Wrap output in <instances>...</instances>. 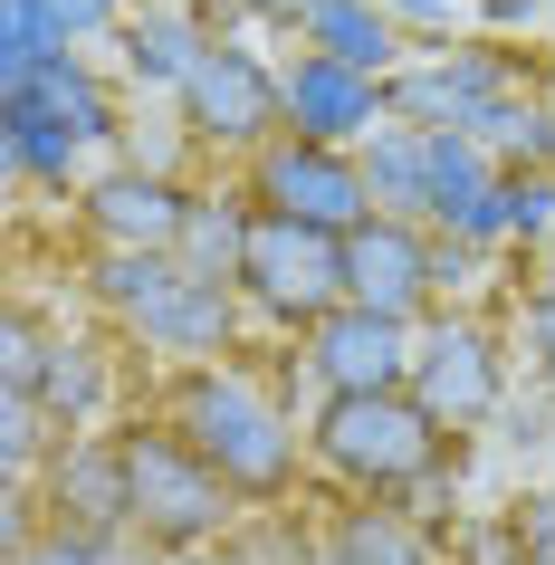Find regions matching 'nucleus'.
<instances>
[{"label": "nucleus", "instance_id": "obj_19", "mask_svg": "<svg viewBox=\"0 0 555 565\" xmlns=\"http://www.w3.org/2000/svg\"><path fill=\"white\" fill-rule=\"evenodd\" d=\"M469 135H479V153L498 173H546L555 163V106H536V96H498Z\"/></svg>", "mask_w": 555, "mask_h": 565}, {"label": "nucleus", "instance_id": "obj_13", "mask_svg": "<svg viewBox=\"0 0 555 565\" xmlns=\"http://www.w3.org/2000/svg\"><path fill=\"white\" fill-rule=\"evenodd\" d=\"M49 499H58V527L67 536L135 527V508H125V450L116 441H58V460H49Z\"/></svg>", "mask_w": 555, "mask_h": 565}, {"label": "nucleus", "instance_id": "obj_9", "mask_svg": "<svg viewBox=\"0 0 555 565\" xmlns=\"http://www.w3.org/2000/svg\"><path fill=\"white\" fill-rule=\"evenodd\" d=\"M307 364H317L325 393H412V327L364 317V307H335V317H317Z\"/></svg>", "mask_w": 555, "mask_h": 565}, {"label": "nucleus", "instance_id": "obj_16", "mask_svg": "<svg viewBox=\"0 0 555 565\" xmlns=\"http://www.w3.org/2000/svg\"><path fill=\"white\" fill-rule=\"evenodd\" d=\"M135 335H145V345H163V355H221V345H231V288H211V278H192V268H182L173 288L135 317Z\"/></svg>", "mask_w": 555, "mask_h": 565}, {"label": "nucleus", "instance_id": "obj_10", "mask_svg": "<svg viewBox=\"0 0 555 565\" xmlns=\"http://www.w3.org/2000/svg\"><path fill=\"white\" fill-rule=\"evenodd\" d=\"M412 403L431 422H479L498 403V355H489V335L469 327V317H440L412 345Z\"/></svg>", "mask_w": 555, "mask_h": 565}, {"label": "nucleus", "instance_id": "obj_18", "mask_svg": "<svg viewBox=\"0 0 555 565\" xmlns=\"http://www.w3.org/2000/svg\"><path fill=\"white\" fill-rule=\"evenodd\" d=\"M20 96H30L39 116H58L67 135H77V145H106V135H116V96L96 87V67L77 58V49H67V58H49V67H39V77H30Z\"/></svg>", "mask_w": 555, "mask_h": 565}, {"label": "nucleus", "instance_id": "obj_24", "mask_svg": "<svg viewBox=\"0 0 555 565\" xmlns=\"http://www.w3.org/2000/svg\"><path fill=\"white\" fill-rule=\"evenodd\" d=\"M173 278H182V259H173V249H106V259H96V298H106V307L125 317V327H135V317H145V307L163 298Z\"/></svg>", "mask_w": 555, "mask_h": 565}, {"label": "nucleus", "instance_id": "obj_3", "mask_svg": "<svg viewBox=\"0 0 555 565\" xmlns=\"http://www.w3.org/2000/svg\"><path fill=\"white\" fill-rule=\"evenodd\" d=\"M317 450L354 489H403V479L431 470L440 450V422L412 403V393H325L317 413Z\"/></svg>", "mask_w": 555, "mask_h": 565}, {"label": "nucleus", "instance_id": "obj_20", "mask_svg": "<svg viewBox=\"0 0 555 565\" xmlns=\"http://www.w3.org/2000/svg\"><path fill=\"white\" fill-rule=\"evenodd\" d=\"M0 145H10V163H20L30 182H67V173H77V153H87L58 116H39L30 96H0Z\"/></svg>", "mask_w": 555, "mask_h": 565}, {"label": "nucleus", "instance_id": "obj_22", "mask_svg": "<svg viewBox=\"0 0 555 565\" xmlns=\"http://www.w3.org/2000/svg\"><path fill=\"white\" fill-rule=\"evenodd\" d=\"M39 403H49V422L58 431H87L96 413H106V364L87 355V345H49V374H39Z\"/></svg>", "mask_w": 555, "mask_h": 565}, {"label": "nucleus", "instance_id": "obj_30", "mask_svg": "<svg viewBox=\"0 0 555 565\" xmlns=\"http://www.w3.org/2000/svg\"><path fill=\"white\" fill-rule=\"evenodd\" d=\"M517 565H555V499L517 508Z\"/></svg>", "mask_w": 555, "mask_h": 565}, {"label": "nucleus", "instance_id": "obj_4", "mask_svg": "<svg viewBox=\"0 0 555 565\" xmlns=\"http://www.w3.org/2000/svg\"><path fill=\"white\" fill-rule=\"evenodd\" d=\"M239 278L278 317H335L345 307V239L307 231L288 211H249V259H239Z\"/></svg>", "mask_w": 555, "mask_h": 565}, {"label": "nucleus", "instance_id": "obj_29", "mask_svg": "<svg viewBox=\"0 0 555 565\" xmlns=\"http://www.w3.org/2000/svg\"><path fill=\"white\" fill-rule=\"evenodd\" d=\"M39 10L58 20V39H67V49H77V39H106V30H125V20H135L125 0H39Z\"/></svg>", "mask_w": 555, "mask_h": 565}, {"label": "nucleus", "instance_id": "obj_34", "mask_svg": "<svg viewBox=\"0 0 555 565\" xmlns=\"http://www.w3.org/2000/svg\"><path fill=\"white\" fill-rule=\"evenodd\" d=\"M489 20H536V0H489Z\"/></svg>", "mask_w": 555, "mask_h": 565}, {"label": "nucleus", "instance_id": "obj_5", "mask_svg": "<svg viewBox=\"0 0 555 565\" xmlns=\"http://www.w3.org/2000/svg\"><path fill=\"white\" fill-rule=\"evenodd\" d=\"M259 202L288 211V221H307V231H335V239H354L374 221L364 163L335 153V145H307V135H278V145L259 153Z\"/></svg>", "mask_w": 555, "mask_h": 565}, {"label": "nucleus", "instance_id": "obj_21", "mask_svg": "<svg viewBox=\"0 0 555 565\" xmlns=\"http://www.w3.org/2000/svg\"><path fill=\"white\" fill-rule=\"evenodd\" d=\"M173 259L192 268V278H211V288H231L239 259H249V211H231V202H192V231H182Z\"/></svg>", "mask_w": 555, "mask_h": 565}, {"label": "nucleus", "instance_id": "obj_6", "mask_svg": "<svg viewBox=\"0 0 555 565\" xmlns=\"http://www.w3.org/2000/svg\"><path fill=\"white\" fill-rule=\"evenodd\" d=\"M182 116H192L202 145L268 153L288 135V96H278V67H259L249 49H211V58L192 67V87H182Z\"/></svg>", "mask_w": 555, "mask_h": 565}, {"label": "nucleus", "instance_id": "obj_31", "mask_svg": "<svg viewBox=\"0 0 555 565\" xmlns=\"http://www.w3.org/2000/svg\"><path fill=\"white\" fill-rule=\"evenodd\" d=\"M10 565H106V546H96V536H39V546H20V556H10Z\"/></svg>", "mask_w": 555, "mask_h": 565}, {"label": "nucleus", "instance_id": "obj_23", "mask_svg": "<svg viewBox=\"0 0 555 565\" xmlns=\"http://www.w3.org/2000/svg\"><path fill=\"white\" fill-rule=\"evenodd\" d=\"M49 58H67L58 20H49L39 0H0V96H20Z\"/></svg>", "mask_w": 555, "mask_h": 565}, {"label": "nucleus", "instance_id": "obj_2", "mask_svg": "<svg viewBox=\"0 0 555 565\" xmlns=\"http://www.w3.org/2000/svg\"><path fill=\"white\" fill-rule=\"evenodd\" d=\"M116 450H125V508H135V527L153 546H202V536L231 527V479L182 431H135Z\"/></svg>", "mask_w": 555, "mask_h": 565}, {"label": "nucleus", "instance_id": "obj_27", "mask_svg": "<svg viewBox=\"0 0 555 565\" xmlns=\"http://www.w3.org/2000/svg\"><path fill=\"white\" fill-rule=\"evenodd\" d=\"M498 211H508V239H546L555 231V173H498Z\"/></svg>", "mask_w": 555, "mask_h": 565}, {"label": "nucleus", "instance_id": "obj_14", "mask_svg": "<svg viewBox=\"0 0 555 565\" xmlns=\"http://www.w3.org/2000/svg\"><path fill=\"white\" fill-rule=\"evenodd\" d=\"M116 39H125V77H135V87H173V96L192 87V67L221 49V39H211L192 10H173V0H145Z\"/></svg>", "mask_w": 555, "mask_h": 565}, {"label": "nucleus", "instance_id": "obj_25", "mask_svg": "<svg viewBox=\"0 0 555 565\" xmlns=\"http://www.w3.org/2000/svg\"><path fill=\"white\" fill-rule=\"evenodd\" d=\"M325 565H431V546H421L393 508H354L345 527H335V556Z\"/></svg>", "mask_w": 555, "mask_h": 565}, {"label": "nucleus", "instance_id": "obj_17", "mask_svg": "<svg viewBox=\"0 0 555 565\" xmlns=\"http://www.w3.org/2000/svg\"><path fill=\"white\" fill-rule=\"evenodd\" d=\"M354 163H364V192L383 221H431V135L421 125H383Z\"/></svg>", "mask_w": 555, "mask_h": 565}, {"label": "nucleus", "instance_id": "obj_11", "mask_svg": "<svg viewBox=\"0 0 555 565\" xmlns=\"http://www.w3.org/2000/svg\"><path fill=\"white\" fill-rule=\"evenodd\" d=\"M383 96H393V125H421V135H469V125H479L498 96H508V77H498V58L460 49V58L403 67V77H393Z\"/></svg>", "mask_w": 555, "mask_h": 565}, {"label": "nucleus", "instance_id": "obj_33", "mask_svg": "<svg viewBox=\"0 0 555 565\" xmlns=\"http://www.w3.org/2000/svg\"><path fill=\"white\" fill-rule=\"evenodd\" d=\"M393 20H450V0H383Z\"/></svg>", "mask_w": 555, "mask_h": 565}, {"label": "nucleus", "instance_id": "obj_12", "mask_svg": "<svg viewBox=\"0 0 555 565\" xmlns=\"http://www.w3.org/2000/svg\"><path fill=\"white\" fill-rule=\"evenodd\" d=\"M87 221L106 249H182V231H192V202H182L173 173H106L87 182Z\"/></svg>", "mask_w": 555, "mask_h": 565}, {"label": "nucleus", "instance_id": "obj_28", "mask_svg": "<svg viewBox=\"0 0 555 565\" xmlns=\"http://www.w3.org/2000/svg\"><path fill=\"white\" fill-rule=\"evenodd\" d=\"M39 374H49V335L30 317H10V335H0V393H39Z\"/></svg>", "mask_w": 555, "mask_h": 565}, {"label": "nucleus", "instance_id": "obj_32", "mask_svg": "<svg viewBox=\"0 0 555 565\" xmlns=\"http://www.w3.org/2000/svg\"><path fill=\"white\" fill-rule=\"evenodd\" d=\"M526 335H536V364L555 374V288H536V307H526Z\"/></svg>", "mask_w": 555, "mask_h": 565}, {"label": "nucleus", "instance_id": "obj_8", "mask_svg": "<svg viewBox=\"0 0 555 565\" xmlns=\"http://www.w3.org/2000/svg\"><path fill=\"white\" fill-rule=\"evenodd\" d=\"M431 288H440V249L421 239V221H383V211H374V221L345 239V307L412 327Z\"/></svg>", "mask_w": 555, "mask_h": 565}, {"label": "nucleus", "instance_id": "obj_15", "mask_svg": "<svg viewBox=\"0 0 555 565\" xmlns=\"http://www.w3.org/2000/svg\"><path fill=\"white\" fill-rule=\"evenodd\" d=\"M297 39H307L317 58L354 67V77H383V67L403 58V20H393L383 0H317V10L297 20Z\"/></svg>", "mask_w": 555, "mask_h": 565}, {"label": "nucleus", "instance_id": "obj_26", "mask_svg": "<svg viewBox=\"0 0 555 565\" xmlns=\"http://www.w3.org/2000/svg\"><path fill=\"white\" fill-rule=\"evenodd\" d=\"M39 441H49V403H39V393H0V460H10V489H30Z\"/></svg>", "mask_w": 555, "mask_h": 565}, {"label": "nucleus", "instance_id": "obj_7", "mask_svg": "<svg viewBox=\"0 0 555 565\" xmlns=\"http://www.w3.org/2000/svg\"><path fill=\"white\" fill-rule=\"evenodd\" d=\"M278 96H288V135H307V145H335V153H364L393 125V96H383V77H354V67L317 58V49H297L288 67H278Z\"/></svg>", "mask_w": 555, "mask_h": 565}, {"label": "nucleus", "instance_id": "obj_1", "mask_svg": "<svg viewBox=\"0 0 555 565\" xmlns=\"http://www.w3.org/2000/svg\"><path fill=\"white\" fill-rule=\"evenodd\" d=\"M173 422H182V441L202 450L231 489H278V479L297 470L288 413H278L249 374H192V384H182V403H173Z\"/></svg>", "mask_w": 555, "mask_h": 565}]
</instances>
